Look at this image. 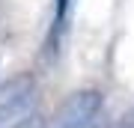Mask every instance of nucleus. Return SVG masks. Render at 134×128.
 I'll return each instance as SVG.
<instances>
[{"mask_svg":"<svg viewBox=\"0 0 134 128\" xmlns=\"http://www.w3.org/2000/svg\"><path fill=\"white\" fill-rule=\"evenodd\" d=\"M36 113L33 75H15L0 86V128H15Z\"/></svg>","mask_w":134,"mask_h":128,"instance_id":"1","label":"nucleus"},{"mask_svg":"<svg viewBox=\"0 0 134 128\" xmlns=\"http://www.w3.org/2000/svg\"><path fill=\"white\" fill-rule=\"evenodd\" d=\"M101 107H104V92L101 90H92V86L77 90L60 104L51 128H90L98 119Z\"/></svg>","mask_w":134,"mask_h":128,"instance_id":"2","label":"nucleus"},{"mask_svg":"<svg viewBox=\"0 0 134 128\" xmlns=\"http://www.w3.org/2000/svg\"><path fill=\"white\" fill-rule=\"evenodd\" d=\"M15 128H45V119L39 116V113H33V116H27L21 125H15Z\"/></svg>","mask_w":134,"mask_h":128,"instance_id":"3","label":"nucleus"},{"mask_svg":"<svg viewBox=\"0 0 134 128\" xmlns=\"http://www.w3.org/2000/svg\"><path fill=\"white\" fill-rule=\"evenodd\" d=\"M125 125H128V128H134V110L128 113V119H125Z\"/></svg>","mask_w":134,"mask_h":128,"instance_id":"4","label":"nucleus"}]
</instances>
